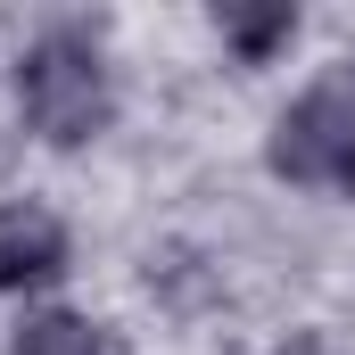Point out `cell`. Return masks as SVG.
<instances>
[{
	"instance_id": "1",
	"label": "cell",
	"mask_w": 355,
	"mask_h": 355,
	"mask_svg": "<svg viewBox=\"0 0 355 355\" xmlns=\"http://www.w3.org/2000/svg\"><path fill=\"white\" fill-rule=\"evenodd\" d=\"M17 99L50 149H83L91 132H107V67L83 33H42L17 58Z\"/></svg>"
},
{
	"instance_id": "2",
	"label": "cell",
	"mask_w": 355,
	"mask_h": 355,
	"mask_svg": "<svg viewBox=\"0 0 355 355\" xmlns=\"http://www.w3.org/2000/svg\"><path fill=\"white\" fill-rule=\"evenodd\" d=\"M355 157V75H322L281 124H272V174L339 182Z\"/></svg>"
},
{
	"instance_id": "3",
	"label": "cell",
	"mask_w": 355,
	"mask_h": 355,
	"mask_svg": "<svg viewBox=\"0 0 355 355\" xmlns=\"http://www.w3.org/2000/svg\"><path fill=\"white\" fill-rule=\"evenodd\" d=\"M67 272V223L33 198H17L0 215V289H42Z\"/></svg>"
},
{
	"instance_id": "4",
	"label": "cell",
	"mask_w": 355,
	"mask_h": 355,
	"mask_svg": "<svg viewBox=\"0 0 355 355\" xmlns=\"http://www.w3.org/2000/svg\"><path fill=\"white\" fill-rule=\"evenodd\" d=\"M215 25H223V42H232V50H240L248 67H265L272 50H281V42L297 33V8H289V0H272V8H223Z\"/></svg>"
},
{
	"instance_id": "5",
	"label": "cell",
	"mask_w": 355,
	"mask_h": 355,
	"mask_svg": "<svg viewBox=\"0 0 355 355\" xmlns=\"http://www.w3.org/2000/svg\"><path fill=\"white\" fill-rule=\"evenodd\" d=\"M17 355H107V339L91 331L83 314H33L17 331Z\"/></svg>"
},
{
	"instance_id": "6",
	"label": "cell",
	"mask_w": 355,
	"mask_h": 355,
	"mask_svg": "<svg viewBox=\"0 0 355 355\" xmlns=\"http://www.w3.org/2000/svg\"><path fill=\"white\" fill-rule=\"evenodd\" d=\"M339 182H347V190H355V157H347V174H339Z\"/></svg>"
}]
</instances>
